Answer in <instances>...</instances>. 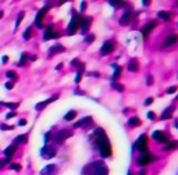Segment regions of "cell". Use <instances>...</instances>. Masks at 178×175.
I'll list each match as a JSON object with an SVG mask.
<instances>
[{"instance_id":"681fc988","label":"cell","mask_w":178,"mask_h":175,"mask_svg":"<svg viewBox=\"0 0 178 175\" xmlns=\"http://www.w3.org/2000/svg\"><path fill=\"white\" fill-rule=\"evenodd\" d=\"M145 174H146V171H140L139 172V175H145Z\"/></svg>"},{"instance_id":"7c38bea8","label":"cell","mask_w":178,"mask_h":175,"mask_svg":"<svg viewBox=\"0 0 178 175\" xmlns=\"http://www.w3.org/2000/svg\"><path fill=\"white\" fill-rule=\"evenodd\" d=\"M156 25H157V22H156V21H150V22H149V24L145 26V28H142V31H140V32H142V35L146 38L147 35H149V32L152 31V29L154 28V26H156Z\"/></svg>"},{"instance_id":"52a82bcc","label":"cell","mask_w":178,"mask_h":175,"mask_svg":"<svg viewBox=\"0 0 178 175\" xmlns=\"http://www.w3.org/2000/svg\"><path fill=\"white\" fill-rule=\"evenodd\" d=\"M51 29H53V25H49V26H47V31L44 32V35H43L44 40H49V39H56V38L60 36L57 32H51Z\"/></svg>"},{"instance_id":"d4e9b609","label":"cell","mask_w":178,"mask_h":175,"mask_svg":"<svg viewBox=\"0 0 178 175\" xmlns=\"http://www.w3.org/2000/svg\"><path fill=\"white\" fill-rule=\"evenodd\" d=\"M75 115H76V112H75V111H70L68 114H65L64 119H65V121H71L72 118H75Z\"/></svg>"},{"instance_id":"f6af8a7d","label":"cell","mask_w":178,"mask_h":175,"mask_svg":"<svg viewBox=\"0 0 178 175\" xmlns=\"http://www.w3.org/2000/svg\"><path fill=\"white\" fill-rule=\"evenodd\" d=\"M6 88H7V89H11V88H13V83H11V82H7Z\"/></svg>"},{"instance_id":"ffe728a7","label":"cell","mask_w":178,"mask_h":175,"mask_svg":"<svg viewBox=\"0 0 178 175\" xmlns=\"http://www.w3.org/2000/svg\"><path fill=\"white\" fill-rule=\"evenodd\" d=\"M128 69L129 71H136L138 69V61L136 60H131L129 64H128Z\"/></svg>"},{"instance_id":"3957f363","label":"cell","mask_w":178,"mask_h":175,"mask_svg":"<svg viewBox=\"0 0 178 175\" xmlns=\"http://www.w3.org/2000/svg\"><path fill=\"white\" fill-rule=\"evenodd\" d=\"M107 167L100 161L93 162V175H107Z\"/></svg>"},{"instance_id":"7dc6e473","label":"cell","mask_w":178,"mask_h":175,"mask_svg":"<svg viewBox=\"0 0 178 175\" xmlns=\"http://www.w3.org/2000/svg\"><path fill=\"white\" fill-rule=\"evenodd\" d=\"M7 61H8V57L4 56V57H3V63H7Z\"/></svg>"},{"instance_id":"c3c4849f","label":"cell","mask_w":178,"mask_h":175,"mask_svg":"<svg viewBox=\"0 0 178 175\" xmlns=\"http://www.w3.org/2000/svg\"><path fill=\"white\" fill-rule=\"evenodd\" d=\"M85 6H86V3H82V4H81V10H83V8H85Z\"/></svg>"},{"instance_id":"f546056e","label":"cell","mask_w":178,"mask_h":175,"mask_svg":"<svg viewBox=\"0 0 178 175\" xmlns=\"http://www.w3.org/2000/svg\"><path fill=\"white\" fill-rule=\"evenodd\" d=\"M110 4L114 7H118V6H124V3H121V1H118V0H113V1H110Z\"/></svg>"},{"instance_id":"f907efd6","label":"cell","mask_w":178,"mask_h":175,"mask_svg":"<svg viewBox=\"0 0 178 175\" xmlns=\"http://www.w3.org/2000/svg\"><path fill=\"white\" fill-rule=\"evenodd\" d=\"M1 17H3V11H0V18H1Z\"/></svg>"},{"instance_id":"ab89813d","label":"cell","mask_w":178,"mask_h":175,"mask_svg":"<svg viewBox=\"0 0 178 175\" xmlns=\"http://www.w3.org/2000/svg\"><path fill=\"white\" fill-rule=\"evenodd\" d=\"M0 129H3V131H4V129H13V126H7V125H1V126H0Z\"/></svg>"},{"instance_id":"d6a6232c","label":"cell","mask_w":178,"mask_h":175,"mask_svg":"<svg viewBox=\"0 0 178 175\" xmlns=\"http://www.w3.org/2000/svg\"><path fill=\"white\" fill-rule=\"evenodd\" d=\"M24 18V12H19V15H18V18H17V21H15V26H18L19 22H21V19Z\"/></svg>"},{"instance_id":"ee69618b","label":"cell","mask_w":178,"mask_h":175,"mask_svg":"<svg viewBox=\"0 0 178 175\" xmlns=\"http://www.w3.org/2000/svg\"><path fill=\"white\" fill-rule=\"evenodd\" d=\"M14 115H15V112H10V114H7L6 115V118L8 119V118H11V117H14Z\"/></svg>"},{"instance_id":"1f68e13d","label":"cell","mask_w":178,"mask_h":175,"mask_svg":"<svg viewBox=\"0 0 178 175\" xmlns=\"http://www.w3.org/2000/svg\"><path fill=\"white\" fill-rule=\"evenodd\" d=\"M31 28H28V29H26L25 32H24V39H29V38H31Z\"/></svg>"},{"instance_id":"5b68a950","label":"cell","mask_w":178,"mask_h":175,"mask_svg":"<svg viewBox=\"0 0 178 175\" xmlns=\"http://www.w3.org/2000/svg\"><path fill=\"white\" fill-rule=\"evenodd\" d=\"M153 160H154V157H153L152 154H149V153H146V154H142L140 157H138L136 164H138V165H140V167H143V165L149 164V162L153 161Z\"/></svg>"},{"instance_id":"44dd1931","label":"cell","mask_w":178,"mask_h":175,"mask_svg":"<svg viewBox=\"0 0 178 175\" xmlns=\"http://www.w3.org/2000/svg\"><path fill=\"white\" fill-rule=\"evenodd\" d=\"M90 117H85V118L83 119H81V121H78V122H76L75 125H74V126H75V128H78V126H83V125H85V122H90Z\"/></svg>"},{"instance_id":"60d3db41","label":"cell","mask_w":178,"mask_h":175,"mask_svg":"<svg viewBox=\"0 0 178 175\" xmlns=\"http://www.w3.org/2000/svg\"><path fill=\"white\" fill-rule=\"evenodd\" d=\"M93 39H95V36H88L85 38V42H93Z\"/></svg>"},{"instance_id":"484cf974","label":"cell","mask_w":178,"mask_h":175,"mask_svg":"<svg viewBox=\"0 0 178 175\" xmlns=\"http://www.w3.org/2000/svg\"><path fill=\"white\" fill-rule=\"evenodd\" d=\"M175 147H177V142H170V143L165 144L164 150L167 151V150H172V149H175Z\"/></svg>"},{"instance_id":"5bb4252c","label":"cell","mask_w":178,"mask_h":175,"mask_svg":"<svg viewBox=\"0 0 178 175\" xmlns=\"http://www.w3.org/2000/svg\"><path fill=\"white\" fill-rule=\"evenodd\" d=\"M56 154V150H50V147L49 146H46V147H43L42 149V156L44 157V158H51V157Z\"/></svg>"},{"instance_id":"e575fe53","label":"cell","mask_w":178,"mask_h":175,"mask_svg":"<svg viewBox=\"0 0 178 175\" xmlns=\"http://www.w3.org/2000/svg\"><path fill=\"white\" fill-rule=\"evenodd\" d=\"M177 89H178L177 86H171V88H168V89H167V93H170V94H171V93H174V92H175Z\"/></svg>"},{"instance_id":"9a60e30c","label":"cell","mask_w":178,"mask_h":175,"mask_svg":"<svg viewBox=\"0 0 178 175\" xmlns=\"http://www.w3.org/2000/svg\"><path fill=\"white\" fill-rule=\"evenodd\" d=\"M131 17H132V14H131L129 11L124 12V15H122V17H121V19H120L121 25H128V24H129V21H131Z\"/></svg>"},{"instance_id":"7402d4cb","label":"cell","mask_w":178,"mask_h":175,"mask_svg":"<svg viewBox=\"0 0 178 175\" xmlns=\"http://www.w3.org/2000/svg\"><path fill=\"white\" fill-rule=\"evenodd\" d=\"M157 15H159V17H160L161 19H164V21H170V19H171L170 14H168V12H165V11H160L159 14H157Z\"/></svg>"},{"instance_id":"7bdbcfd3","label":"cell","mask_w":178,"mask_h":175,"mask_svg":"<svg viewBox=\"0 0 178 175\" xmlns=\"http://www.w3.org/2000/svg\"><path fill=\"white\" fill-rule=\"evenodd\" d=\"M79 81H81V72L76 74V76H75V82H79Z\"/></svg>"},{"instance_id":"f5cc1de1","label":"cell","mask_w":178,"mask_h":175,"mask_svg":"<svg viewBox=\"0 0 178 175\" xmlns=\"http://www.w3.org/2000/svg\"><path fill=\"white\" fill-rule=\"evenodd\" d=\"M177 100H178V96H177Z\"/></svg>"},{"instance_id":"603a6c76","label":"cell","mask_w":178,"mask_h":175,"mask_svg":"<svg viewBox=\"0 0 178 175\" xmlns=\"http://www.w3.org/2000/svg\"><path fill=\"white\" fill-rule=\"evenodd\" d=\"M26 140H28L26 135H21V136L15 138V144H18V143H25Z\"/></svg>"},{"instance_id":"30bf717a","label":"cell","mask_w":178,"mask_h":175,"mask_svg":"<svg viewBox=\"0 0 178 175\" xmlns=\"http://www.w3.org/2000/svg\"><path fill=\"white\" fill-rule=\"evenodd\" d=\"M153 139H156L157 142H161V143H164L165 140H167V135H165L163 131H154L152 133Z\"/></svg>"},{"instance_id":"d6986e66","label":"cell","mask_w":178,"mask_h":175,"mask_svg":"<svg viewBox=\"0 0 178 175\" xmlns=\"http://www.w3.org/2000/svg\"><path fill=\"white\" fill-rule=\"evenodd\" d=\"M172 111H174V107H168V108H167V110H165V111L161 114V117H160V118H161V119L170 118V117H171V112Z\"/></svg>"},{"instance_id":"8fae6325","label":"cell","mask_w":178,"mask_h":175,"mask_svg":"<svg viewBox=\"0 0 178 175\" xmlns=\"http://www.w3.org/2000/svg\"><path fill=\"white\" fill-rule=\"evenodd\" d=\"M177 40H178L177 35H168V36H167V39L163 42V44H161V46H163V47H168V46H171V44L175 43Z\"/></svg>"},{"instance_id":"d590c367","label":"cell","mask_w":178,"mask_h":175,"mask_svg":"<svg viewBox=\"0 0 178 175\" xmlns=\"http://www.w3.org/2000/svg\"><path fill=\"white\" fill-rule=\"evenodd\" d=\"M25 60H26V54H25V53H24V54L21 56V61L18 63V65H22V64L25 63Z\"/></svg>"},{"instance_id":"f1b7e54d","label":"cell","mask_w":178,"mask_h":175,"mask_svg":"<svg viewBox=\"0 0 178 175\" xmlns=\"http://www.w3.org/2000/svg\"><path fill=\"white\" fill-rule=\"evenodd\" d=\"M3 106L8 107V108H17V107H18V103H3Z\"/></svg>"},{"instance_id":"277c9868","label":"cell","mask_w":178,"mask_h":175,"mask_svg":"<svg viewBox=\"0 0 178 175\" xmlns=\"http://www.w3.org/2000/svg\"><path fill=\"white\" fill-rule=\"evenodd\" d=\"M135 149H138V150H140V151H146L147 150V138H146V135H142V136L135 142Z\"/></svg>"},{"instance_id":"83f0119b","label":"cell","mask_w":178,"mask_h":175,"mask_svg":"<svg viewBox=\"0 0 178 175\" xmlns=\"http://www.w3.org/2000/svg\"><path fill=\"white\" fill-rule=\"evenodd\" d=\"M120 74H121V68H120V67H115V72H114V75H113V78H111V79H113V81H115V79L120 76Z\"/></svg>"},{"instance_id":"8992f818","label":"cell","mask_w":178,"mask_h":175,"mask_svg":"<svg viewBox=\"0 0 178 175\" xmlns=\"http://www.w3.org/2000/svg\"><path fill=\"white\" fill-rule=\"evenodd\" d=\"M71 136V131H68V129H63V131H58L57 133H56V136H54V140L56 142H63L64 139H67V138Z\"/></svg>"},{"instance_id":"836d02e7","label":"cell","mask_w":178,"mask_h":175,"mask_svg":"<svg viewBox=\"0 0 178 175\" xmlns=\"http://www.w3.org/2000/svg\"><path fill=\"white\" fill-rule=\"evenodd\" d=\"M10 167L13 169H15V171H19V169H21V165H19V164H10Z\"/></svg>"},{"instance_id":"4dcf8cb0","label":"cell","mask_w":178,"mask_h":175,"mask_svg":"<svg viewBox=\"0 0 178 175\" xmlns=\"http://www.w3.org/2000/svg\"><path fill=\"white\" fill-rule=\"evenodd\" d=\"M7 76H8V78H11L13 81H17V75L14 74L13 71H8V72H7Z\"/></svg>"},{"instance_id":"bcb514c9","label":"cell","mask_w":178,"mask_h":175,"mask_svg":"<svg viewBox=\"0 0 178 175\" xmlns=\"http://www.w3.org/2000/svg\"><path fill=\"white\" fill-rule=\"evenodd\" d=\"M147 117H149V118H150V119H153V118H154V114H153V112L150 111V112H149V114H147Z\"/></svg>"},{"instance_id":"6da1fadb","label":"cell","mask_w":178,"mask_h":175,"mask_svg":"<svg viewBox=\"0 0 178 175\" xmlns=\"http://www.w3.org/2000/svg\"><path fill=\"white\" fill-rule=\"evenodd\" d=\"M95 135L99 138V140H97V146H99L100 156L102 157H108L110 154H111V147H110V142H108L107 136L104 135L103 129H96Z\"/></svg>"},{"instance_id":"f35d334b","label":"cell","mask_w":178,"mask_h":175,"mask_svg":"<svg viewBox=\"0 0 178 175\" xmlns=\"http://www.w3.org/2000/svg\"><path fill=\"white\" fill-rule=\"evenodd\" d=\"M153 83V78H152V75H149L147 76V85H152Z\"/></svg>"},{"instance_id":"b9f144b4","label":"cell","mask_w":178,"mask_h":175,"mask_svg":"<svg viewBox=\"0 0 178 175\" xmlns=\"http://www.w3.org/2000/svg\"><path fill=\"white\" fill-rule=\"evenodd\" d=\"M26 124V121L25 119H19V122H18V125H21V126H24V125Z\"/></svg>"},{"instance_id":"ac0fdd59","label":"cell","mask_w":178,"mask_h":175,"mask_svg":"<svg viewBox=\"0 0 178 175\" xmlns=\"http://www.w3.org/2000/svg\"><path fill=\"white\" fill-rule=\"evenodd\" d=\"M54 99H57V96H54V97H51V99H47V100H44L43 103H39V104H36V110H42L44 106H47L49 103H51Z\"/></svg>"},{"instance_id":"8d00e7d4","label":"cell","mask_w":178,"mask_h":175,"mask_svg":"<svg viewBox=\"0 0 178 175\" xmlns=\"http://www.w3.org/2000/svg\"><path fill=\"white\" fill-rule=\"evenodd\" d=\"M114 88H115V89H118L120 92H122V90H124V86H122V85H118V83H114Z\"/></svg>"},{"instance_id":"4fadbf2b","label":"cell","mask_w":178,"mask_h":175,"mask_svg":"<svg viewBox=\"0 0 178 175\" xmlns=\"http://www.w3.org/2000/svg\"><path fill=\"white\" fill-rule=\"evenodd\" d=\"M90 22H92V18L90 17H85L83 19H81V31L85 33L88 31V28L90 26Z\"/></svg>"},{"instance_id":"cb8c5ba5","label":"cell","mask_w":178,"mask_h":175,"mask_svg":"<svg viewBox=\"0 0 178 175\" xmlns=\"http://www.w3.org/2000/svg\"><path fill=\"white\" fill-rule=\"evenodd\" d=\"M128 124L131 125V126H138V125H140V119L139 118H131L129 121H128Z\"/></svg>"},{"instance_id":"74e56055","label":"cell","mask_w":178,"mask_h":175,"mask_svg":"<svg viewBox=\"0 0 178 175\" xmlns=\"http://www.w3.org/2000/svg\"><path fill=\"white\" fill-rule=\"evenodd\" d=\"M152 101H153L152 97H147V99L145 100V104H146V106H149V104H152Z\"/></svg>"},{"instance_id":"7a4b0ae2","label":"cell","mask_w":178,"mask_h":175,"mask_svg":"<svg viewBox=\"0 0 178 175\" xmlns=\"http://www.w3.org/2000/svg\"><path fill=\"white\" fill-rule=\"evenodd\" d=\"M81 26V17L76 14V12H74V15H72V19H71L70 25H68V33L70 35H72L74 32L78 29Z\"/></svg>"},{"instance_id":"816d5d0a","label":"cell","mask_w":178,"mask_h":175,"mask_svg":"<svg viewBox=\"0 0 178 175\" xmlns=\"http://www.w3.org/2000/svg\"><path fill=\"white\" fill-rule=\"evenodd\" d=\"M177 126H178V122H177Z\"/></svg>"},{"instance_id":"e0dca14e","label":"cell","mask_w":178,"mask_h":175,"mask_svg":"<svg viewBox=\"0 0 178 175\" xmlns=\"http://www.w3.org/2000/svg\"><path fill=\"white\" fill-rule=\"evenodd\" d=\"M17 150V146L15 144H11L10 147H7L6 150H4V154H6V158H11V156H13V153Z\"/></svg>"},{"instance_id":"2e32d148","label":"cell","mask_w":178,"mask_h":175,"mask_svg":"<svg viewBox=\"0 0 178 175\" xmlns=\"http://www.w3.org/2000/svg\"><path fill=\"white\" fill-rule=\"evenodd\" d=\"M54 172H56V165H47L44 169L40 171L42 175H50V174H54Z\"/></svg>"},{"instance_id":"4316f807","label":"cell","mask_w":178,"mask_h":175,"mask_svg":"<svg viewBox=\"0 0 178 175\" xmlns=\"http://www.w3.org/2000/svg\"><path fill=\"white\" fill-rule=\"evenodd\" d=\"M63 50H64V47H61L60 44H56L54 47H51V49H50V51H49V53H50V54H53L54 51H63Z\"/></svg>"},{"instance_id":"ba28073f","label":"cell","mask_w":178,"mask_h":175,"mask_svg":"<svg viewBox=\"0 0 178 175\" xmlns=\"http://www.w3.org/2000/svg\"><path fill=\"white\" fill-rule=\"evenodd\" d=\"M47 10H49V6L43 7V8H42V10L38 12V15H36V19H35V25H36V26H39V28L42 26V18L44 17V14H46V11H47Z\"/></svg>"},{"instance_id":"9c48e42d","label":"cell","mask_w":178,"mask_h":175,"mask_svg":"<svg viewBox=\"0 0 178 175\" xmlns=\"http://www.w3.org/2000/svg\"><path fill=\"white\" fill-rule=\"evenodd\" d=\"M114 50V43L111 42V40H107V42H104V44L102 46V54H108V53H111Z\"/></svg>"}]
</instances>
